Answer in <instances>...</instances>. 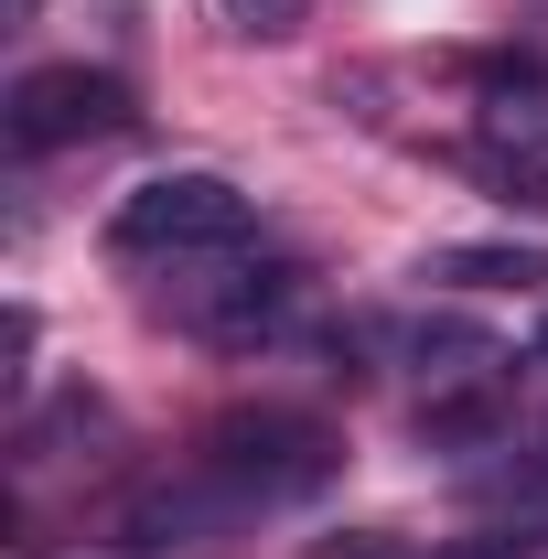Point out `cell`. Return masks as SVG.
<instances>
[{"instance_id":"obj_5","label":"cell","mask_w":548,"mask_h":559,"mask_svg":"<svg viewBox=\"0 0 548 559\" xmlns=\"http://www.w3.org/2000/svg\"><path fill=\"white\" fill-rule=\"evenodd\" d=\"M237 527V506L183 463V474H162V485H140L130 506H119V549L130 559H172V549H215Z\"/></svg>"},{"instance_id":"obj_10","label":"cell","mask_w":548,"mask_h":559,"mask_svg":"<svg viewBox=\"0 0 548 559\" xmlns=\"http://www.w3.org/2000/svg\"><path fill=\"white\" fill-rule=\"evenodd\" d=\"M301 11H312V0H226V22H237L248 44H290V33H301Z\"/></svg>"},{"instance_id":"obj_11","label":"cell","mask_w":548,"mask_h":559,"mask_svg":"<svg viewBox=\"0 0 548 559\" xmlns=\"http://www.w3.org/2000/svg\"><path fill=\"white\" fill-rule=\"evenodd\" d=\"M312 559H409V549H388V527H355V538H323Z\"/></svg>"},{"instance_id":"obj_1","label":"cell","mask_w":548,"mask_h":559,"mask_svg":"<svg viewBox=\"0 0 548 559\" xmlns=\"http://www.w3.org/2000/svg\"><path fill=\"white\" fill-rule=\"evenodd\" d=\"M194 474H205L226 506H237V527L248 516H279V506H312V495L344 474V430L334 419H312V409H279V399H259V409H226L183 452Z\"/></svg>"},{"instance_id":"obj_3","label":"cell","mask_w":548,"mask_h":559,"mask_svg":"<svg viewBox=\"0 0 548 559\" xmlns=\"http://www.w3.org/2000/svg\"><path fill=\"white\" fill-rule=\"evenodd\" d=\"M130 119H140V97H130L108 66H22V75H11V97H0V130H11L22 162L130 140Z\"/></svg>"},{"instance_id":"obj_2","label":"cell","mask_w":548,"mask_h":559,"mask_svg":"<svg viewBox=\"0 0 548 559\" xmlns=\"http://www.w3.org/2000/svg\"><path fill=\"white\" fill-rule=\"evenodd\" d=\"M248 237H259V205L226 173H151L108 205V248L140 270H205V259H237Z\"/></svg>"},{"instance_id":"obj_7","label":"cell","mask_w":548,"mask_h":559,"mask_svg":"<svg viewBox=\"0 0 548 559\" xmlns=\"http://www.w3.org/2000/svg\"><path fill=\"white\" fill-rule=\"evenodd\" d=\"M505 441H516V388H505V366L452 377V388L419 399V452H505Z\"/></svg>"},{"instance_id":"obj_8","label":"cell","mask_w":548,"mask_h":559,"mask_svg":"<svg viewBox=\"0 0 548 559\" xmlns=\"http://www.w3.org/2000/svg\"><path fill=\"white\" fill-rule=\"evenodd\" d=\"M419 280H452V290H527V280H548V248H430Z\"/></svg>"},{"instance_id":"obj_4","label":"cell","mask_w":548,"mask_h":559,"mask_svg":"<svg viewBox=\"0 0 548 559\" xmlns=\"http://www.w3.org/2000/svg\"><path fill=\"white\" fill-rule=\"evenodd\" d=\"M172 312H183V334H205L226 355H259L290 334V312H301V270L290 259H205V270L172 290Z\"/></svg>"},{"instance_id":"obj_6","label":"cell","mask_w":548,"mask_h":559,"mask_svg":"<svg viewBox=\"0 0 548 559\" xmlns=\"http://www.w3.org/2000/svg\"><path fill=\"white\" fill-rule=\"evenodd\" d=\"M474 140L505 162H548V55H484L474 66Z\"/></svg>"},{"instance_id":"obj_9","label":"cell","mask_w":548,"mask_h":559,"mask_svg":"<svg viewBox=\"0 0 548 559\" xmlns=\"http://www.w3.org/2000/svg\"><path fill=\"white\" fill-rule=\"evenodd\" d=\"M398 345H409V366H430V377H484V366H505V355H495V334H484V323H452V312L409 323Z\"/></svg>"},{"instance_id":"obj_12","label":"cell","mask_w":548,"mask_h":559,"mask_svg":"<svg viewBox=\"0 0 548 559\" xmlns=\"http://www.w3.org/2000/svg\"><path fill=\"white\" fill-rule=\"evenodd\" d=\"M538 366H548V323H538Z\"/></svg>"}]
</instances>
